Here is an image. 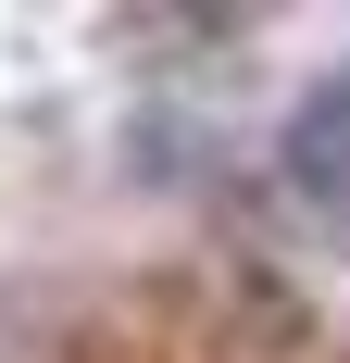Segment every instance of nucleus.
Returning a JSON list of instances; mask_svg holds the SVG:
<instances>
[{
	"label": "nucleus",
	"mask_w": 350,
	"mask_h": 363,
	"mask_svg": "<svg viewBox=\"0 0 350 363\" xmlns=\"http://www.w3.org/2000/svg\"><path fill=\"white\" fill-rule=\"evenodd\" d=\"M300 176H313L325 201H350V75L313 101V125H300Z\"/></svg>",
	"instance_id": "1"
}]
</instances>
